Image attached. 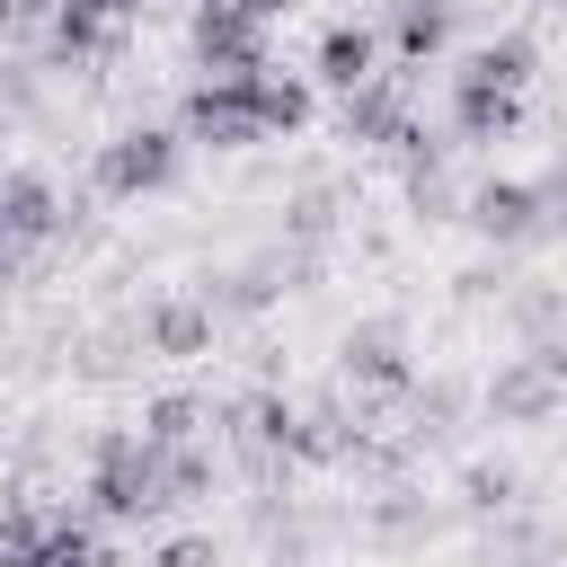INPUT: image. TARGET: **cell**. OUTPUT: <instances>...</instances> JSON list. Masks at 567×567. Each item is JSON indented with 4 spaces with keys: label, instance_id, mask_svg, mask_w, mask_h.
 <instances>
[{
    "label": "cell",
    "instance_id": "6da1fadb",
    "mask_svg": "<svg viewBox=\"0 0 567 567\" xmlns=\"http://www.w3.org/2000/svg\"><path fill=\"white\" fill-rule=\"evenodd\" d=\"M89 505H97L106 523H151V514H168V505H177V496H168V452L142 443V425L97 434V452H89Z\"/></svg>",
    "mask_w": 567,
    "mask_h": 567
},
{
    "label": "cell",
    "instance_id": "7a4b0ae2",
    "mask_svg": "<svg viewBox=\"0 0 567 567\" xmlns=\"http://www.w3.org/2000/svg\"><path fill=\"white\" fill-rule=\"evenodd\" d=\"M558 399H567V337L523 346V354H505V363L487 372V416H496V425H549Z\"/></svg>",
    "mask_w": 567,
    "mask_h": 567
},
{
    "label": "cell",
    "instance_id": "3957f363",
    "mask_svg": "<svg viewBox=\"0 0 567 567\" xmlns=\"http://www.w3.org/2000/svg\"><path fill=\"white\" fill-rule=\"evenodd\" d=\"M204 80H257L266 71V18H248L239 0H195V27H186Z\"/></svg>",
    "mask_w": 567,
    "mask_h": 567
},
{
    "label": "cell",
    "instance_id": "277c9868",
    "mask_svg": "<svg viewBox=\"0 0 567 567\" xmlns=\"http://www.w3.org/2000/svg\"><path fill=\"white\" fill-rule=\"evenodd\" d=\"M257 80H266V71H257ZM257 80H195V89H186V106H177L186 142H204V151H248V142H266Z\"/></svg>",
    "mask_w": 567,
    "mask_h": 567
},
{
    "label": "cell",
    "instance_id": "5b68a950",
    "mask_svg": "<svg viewBox=\"0 0 567 567\" xmlns=\"http://www.w3.org/2000/svg\"><path fill=\"white\" fill-rule=\"evenodd\" d=\"M168 177H177V133H159V124H124L115 142H97V195H106V204L159 195Z\"/></svg>",
    "mask_w": 567,
    "mask_h": 567
},
{
    "label": "cell",
    "instance_id": "8992f818",
    "mask_svg": "<svg viewBox=\"0 0 567 567\" xmlns=\"http://www.w3.org/2000/svg\"><path fill=\"white\" fill-rule=\"evenodd\" d=\"M461 221H470L478 239H496V248H532V239L549 230V204H540V186H523V177H487V186L461 195Z\"/></svg>",
    "mask_w": 567,
    "mask_h": 567
},
{
    "label": "cell",
    "instance_id": "52a82bcc",
    "mask_svg": "<svg viewBox=\"0 0 567 567\" xmlns=\"http://www.w3.org/2000/svg\"><path fill=\"white\" fill-rule=\"evenodd\" d=\"M337 363H346V381L372 390V399H408V390H416V363H408L399 319H354L346 346H337Z\"/></svg>",
    "mask_w": 567,
    "mask_h": 567
},
{
    "label": "cell",
    "instance_id": "ba28073f",
    "mask_svg": "<svg viewBox=\"0 0 567 567\" xmlns=\"http://www.w3.org/2000/svg\"><path fill=\"white\" fill-rule=\"evenodd\" d=\"M53 230H62V195H53L35 168L0 177V239H9V248H35V239H53Z\"/></svg>",
    "mask_w": 567,
    "mask_h": 567
},
{
    "label": "cell",
    "instance_id": "9c48e42d",
    "mask_svg": "<svg viewBox=\"0 0 567 567\" xmlns=\"http://www.w3.org/2000/svg\"><path fill=\"white\" fill-rule=\"evenodd\" d=\"M142 346L151 354H213V301H195V292L151 301L142 310Z\"/></svg>",
    "mask_w": 567,
    "mask_h": 567
},
{
    "label": "cell",
    "instance_id": "30bf717a",
    "mask_svg": "<svg viewBox=\"0 0 567 567\" xmlns=\"http://www.w3.org/2000/svg\"><path fill=\"white\" fill-rule=\"evenodd\" d=\"M372 71H381V35H372L363 18H337V27L319 35V80L346 97V89H363Z\"/></svg>",
    "mask_w": 567,
    "mask_h": 567
},
{
    "label": "cell",
    "instance_id": "8fae6325",
    "mask_svg": "<svg viewBox=\"0 0 567 567\" xmlns=\"http://www.w3.org/2000/svg\"><path fill=\"white\" fill-rule=\"evenodd\" d=\"M452 80H478V89L523 97V89H532V35H487V44H470Z\"/></svg>",
    "mask_w": 567,
    "mask_h": 567
},
{
    "label": "cell",
    "instance_id": "7c38bea8",
    "mask_svg": "<svg viewBox=\"0 0 567 567\" xmlns=\"http://www.w3.org/2000/svg\"><path fill=\"white\" fill-rule=\"evenodd\" d=\"M452 124H461V142H505L523 124V97L478 89V80H452Z\"/></svg>",
    "mask_w": 567,
    "mask_h": 567
},
{
    "label": "cell",
    "instance_id": "4fadbf2b",
    "mask_svg": "<svg viewBox=\"0 0 567 567\" xmlns=\"http://www.w3.org/2000/svg\"><path fill=\"white\" fill-rule=\"evenodd\" d=\"M275 275H284V257H257V266H230V275H213V319H257L266 301H275Z\"/></svg>",
    "mask_w": 567,
    "mask_h": 567
},
{
    "label": "cell",
    "instance_id": "5bb4252c",
    "mask_svg": "<svg viewBox=\"0 0 567 567\" xmlns=\"http://www.w3.org/2000/svg\"><path fill=\"white\" fill-rule=\"evenodd\" d=\"M443 35H452V0H399V9H390V44H399V62L443 53Z\"/></svg>",
    "mask_w": 567,
    "mask_h": 567
},
{
    "label": "cell",
    "instance_id": "9a60e30c",
    "mask_svg": "<svg viewBox=\"0 0 567 567\" xmlns=\"http://www.w3.org/2000/svg\"><path fill=\"white\" fill-rule=\"evenodd\" d=\"M461 399H470V390H461V381H443V372H434V381H416V390H408V434H416V443L452 434V425H461Z\"/></svg>",
    "mask_w": 567,
    "mask_h": 567
},
{
    "label": "cell",
    "instance_id": "2e32d148",
    "mask_svg": "<svg viewBox=\"0 0 567 567\" xmlns=\"http://www.w3.org/2000/svg\"><path fill=\"white\" fill-rule=\"evenodd\" d=\"M505 319H514L532 346H549V328L567 319V292H558V284H514V292H505Z\"/></svg>",
    "mask_w": 567,
    "mask_h": 567
},
{
    "label": "cell",
    "instance_id": "e0dca14e",
    "mask_svg": "<svg viewBox=\"0 0 567 567\" xmlns=\"http://www.w3.org/2000/svg\"><path fill=\"white\" fill-rule=\"evenodd\" d=\"M195 425H204V399H186V390H168V399L142 408V443H159V452L195 443Z\"/></svg>",
    "mask_w": 567,
    "mask_h": 567
},
{
    "label": "cell",
    "instance_id": "ac0fdd59",
    "mask_svg": "<svg viewBox=\"0 0 567 567\" xmlns=\"http://www.w3.org/2000/svg\"><path fill=\"white\" fill-rule=\"evenodd\" d=\"M257 115H266V142H284V133H301V124H310V89L266 71V80H257Z\"/></svg>",
    "mask_w": 567,
    "mask_h": 567
},
{
    "label": "cell",
    "instance_id": "d6986e66",
    "mask_svg": "<svg viewBox=\"0 0 567 567\" xmlns=\"http://www.w3.org/2000/svg\"><path fill=\"white\" fill-rule=\"evenodd\" d=\"M408 204H416L425 221H452L461 195H452V177H443V151H416V159H408Z\"/></svg>",
    "mask_w": 567,
    "mask_h": 567
},
{
    "label": "cell",
    "instance_id": "ffe728a7",
    "mask_svg": "<svg viewBox=\"0 0 567 567\" xmlns=\"http://www.w3.org/2000/svg\"><path fill=\"white\" fill-rule=\"evenodd\" d=\"M44 567H106V540H97L80 514H53V532H44Z\"/></svg>",
    "mask_w": 567,
    "mask_h": 567
},
{
    "label": "cell",
    "instance_id": "44dd1931",
    "mask_svg": "<svg viewBox=\"0 0 567 567\" xmlns=\"http://www.w3.org/2000/svg\"><path fill=\"white\" fill-rule=\"evenodd\" d=\"M514 487H523V478H514L505 461H470V470H461V505H470V514H505Z\"/></svg>",
    "mask_w": 567,
    "mask_h": 567
},
{
    "label": "cell",
    "instance_id": "7402d4cb",
    "mask_svg": "<svg viewBox=\"0 0 567 567\" xmlns=\"http://www.w3.org/2000/svg\"><path fill=\"white\" fill-rule=\"evenodd\" d=\"M284 230H292L301 248H319V239L337 230V195H328V186H310V195H292V204H284Z\"/></svg>",
    "mask_w": 567,
    "mask_h": 567
},
{
    "label": "cell",
    "instance_id": "603a6c76",
    "mask_svg": "<svg viewBox=\"0 0 567 567\" xmlns=\"http://www.w3.org/2000/svg\"><path fill=\"white\" fill-rule=\"evenodd\" d=\"M204 487H213V452H195V443H177V452H168V496L186 505V496H204Z\"/></svg>",
    "mask_w": 567,
    "mask_h": 567
},
{
    "label": "cell",
    "instance_id": "cb8c5ba5",
    "mask_svg": "<svg viewBox=\"0 0 567 567\" xmlns=\"http://www.w3.org/2000/svg\"><path fill=\"white\" fill-rule=\"evenodd\" d=\"M159 567H221V549H213L204 532H177V540L159 549Z\"/></svg>",
    "mask_w": 567,
    "mask_h": 567
},
{
    "label": "cell",
    "instance_id": "d4e9b609",
    "mask_svg": "<svg viewBox=\"0 0 567 567\" xmlns=\"http://www.w3.org/2000/svg\"><path fill=\"white\" fill-rule=\"evenodd\" d=\"M452 284H461V301H505V266H470Z\"/></svg>",
    "mask_w": 567,
    "mask_h": 567
},
{
    "label": "cell",
    "instance_id": "484cf974",
    "mask_svg": "<svg viewBox=\"0 0 567 567\" xmlns=\"http://www.w3.org/2000/svg\"><path fill=\"white\" fill-rule=\"evenodd\" d=\"M540 204H549V230H558V221H567V159L540 177Z\"/></svg>",
    "mask_w": 567,
    "mask_h": 567
},
{
    "label": "cell",
    "instance_id": "4316f807",
    "mask_svg": "<svg viewBox=\"0 0 567 567\" xmlns=\"http://www.w3.org/2000/svg\"><path fill=\"white\" fill-rule=\"evenodd\" d=\"M9 275H18V248H9V239H0V284H9Z\"/></svg>",
    "mask_w": 567,
    "mask_h": 567
},
{
    "label": "cell",
    "instance_id": "83f0119b",
    "mask_svg": "<svg viewBox=\"0 0 567 567\" xmlns=\"http://www.w3.org/2000/svg\"><path fill=\"white\" fill-rule=\"evenodd\" d=\"M0 443H9V416H0Z\"/></svg>",
    "mask_w": 567,
    "mask_h": 567
},
{
    "label": "cell",
    "instance_id": "f1b7e54d",
    "mask_svg": "<svg viewBox=\"0 0 567 567\" xmlns=\"http://www.w3.org/2000/svg\"><path fill=\"white\" fill-rule=\"evenodd\" d=\"M0 567H9V549H0Z\"/></svg>",
    "mask_w": 567,
    "mask_h": 567
},
{
    "label": "cell",
    "instance_id": "f546056e",
    "mask_svg": "<svg viewBox=\"0 0 567 567\" xmlns=\"http://www.w3.org/2000/svg\"><path fill=\"white\" fill-rule=\"evenodd\" d=\"M558 9H567V0H558Z\"/></svg>",
    "mask_w": 567,
    "mask_h": 567
}]
</instances>
